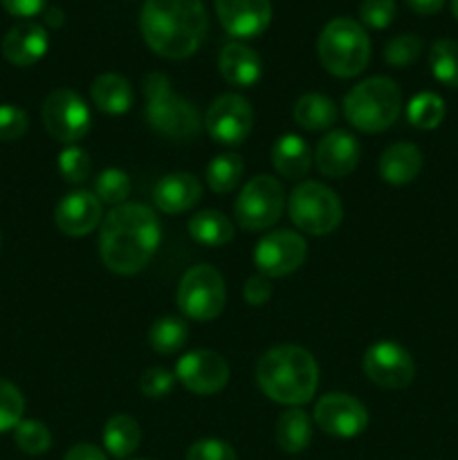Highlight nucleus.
<instances>
[{"instance_id":"nucleus-1","label":"nucleus","mask_w":458,"mask_h":460,"mask_svg":"<svg viewBox=\"0 0 458 460\" xmlns=\"http://www.w3.org/2000/svg\"><path fill=\"white\" fill-rule=\"evenodd\" d=\"M160 238V220L155 211L137 202H124L103 218L99 256L110 272L133 277L153 259Z\"/></svg>"},{"instance_id":"nucleus-2","label":"nucleus","mask_w":458,"mask_h":460,"mask_svg":"<svg viewBox=\"0 0 458 460\" xmlns=\"http://www.w3.org/2000/svg\"><path fill=\"white\" fill-rule=\"evenodd\" d=\"M207 9L202 0H146L139 16V30L148 48L162 58L182 61L205 43Z\"/></svg>"},{"instance_id":"nucleus-3","label":"nucleus","mask_w":458,"mask_h":460,"mask_svg":"<svg viewBox=\"0 0 458 460\" xmlns=\"http://www.w3.org/2000/svg\"><path fill=\"white\" fill-rule=\"evenodd\" d=\"M256 382L274 402L301 407L317 394L319 367L301 346H277L259 359Z\"/></svg>"},{"instance_id":"nucleus-4","label":"nucleus","mask_w":458,"mask_h":460,"mask_svg":"<svg viewBox=\"0 0 458 460\" xmlns=\"http://www.w3.org/2000/svg\"><path fill=\"white\" fill-rule=\"evenodd\" d=\"M142 88L146 99L144 115L155 133L173 142H191L200 135L205 124L196 106L171 90V81L164 72H151L144 76Z\"/></svg>"},{"instance_id":"nucleus-5","label":"nucleus","mask_w":458,"mask_h":460,"mask_svg":"<svg viewBox=\"0 0 458 460\" xmlns=\"http://www.w3.org/2000/svg\"><path fill=\"white\" fill-rule=\"evenodd\" d=\"M317 57L323 70L339 79H353L371 61V39L353 18H332L317 39Z\"/></svg>"},{"instance_id":"nucleus-6","label":"nucleus","mask_w":458,"mask_h":460,"mask_svg":"<svg viewBox=\"0 0 458 460\" xmlns=\"http://www.w3.org/2000/svg\"><path fill=\"white\" fill-rule=\"evenodd\" d=\"M402 93L389 76H371L344 97V115L362 133H382L398 121Z\"/></svg>"},{"instance_id":"nucleus-7","label":"nucleus","mask_w":458,"mask_h":460,"mask_svg":"<svg viewBox=\"0 0 458 460\" xmlns=\"http://www.w3.org/2000/svg\"><path fill=\"white\" fill-rule=\"evenodd\" d=\"M287 214L292 223L305 234L326 236L339 227L344 207L337 193L321 182H301L287 200Z\"/></svg>"},{"instance_id":"nucleus-8","label":"nucleus","mask_w":458,"mask_h":460,"mask_svg":"<svg viewBox=\"0 0 458 460\" xmlns=\"http://www.w3.org/2000/svg\"><path fill=\"white\" fill-rule=\"evenodd\" d=\"M227 290L223 274L211 265H193L184 272L178 286L180 313L193 322H211L225 310Z\"/></svg>"},{"instance_id":"nucleus-9","label":"nucleus","mask_w":458,"mask_h":460,"mask_svg":"<svg viewBox=\"0 0 458 460\" xmlns=\"http://www.w3.org/2000/svg\"><path fill=\"white\" fill-rule=\"evenodd\" d=\"M283 207H286L283 184L272 175H256L238 193L233 216L247 232H263L278 223Z\"/></svg>"},{"instance_id":"nucleus-10","label":"nucleus","mask_w":458,"mask_h":460,"mask_svg":"<svg viewBox=\"0 0 458 460\" xmlns=\"http://www.w3.org/2000/svg\"><path fill=\"white\" fill-rule=\"evenodd\" d=\"M43 124L45 130L58 142L75 146L76 142L90 133V117L88 106L84 99L70 88H58L45 97L43 102Z\"/></svg>"},{"instance_id":"nucleus-11","label":"nucleus","mask_w":458,"mask_h":460,"mask_svg":"<svg viewBox=\"0 0 458 460\" xmlns=\"http://www.w3.org/2000/svg\"><path fill=\"white\" fill-rule=\"evenodd\" d=\"M205 128L211 135V139L223 146H241L247 142L254 126V111L250 102L241 94H220L214 99L205 115Z\"/></svg>"},{"instance_id":"nucleus-12","label":"nucleus","mask_w":458,"mask_h":460,"mask_svg":"<svg viewBox=\"0 0 458 460\" xmlns=\"http://www.w3.org/2000/svg\"><path fill=\"white\" fill-rule=\"evenodd\" d=\"M308 245L299 232L274 229L265 234L254 250V263L259 272L268 279L287 277L304 265Z\"/></svg>"},{"instance_id":"nucleus-13","label":"nucleus","mask_w":458,"mask_h":460,"mask_svg":"<svg viewBox=\"0 0 458 460\" xmlns=\"http://www.w3.org/2000/svg\"><path fill=\"white\" fill-rule=\"evenodd\" d=\"M175 380L196 395H216L227 386L229 364L216 350L198 349L182 355L175 364Z\"/></svg>"},{"instance_id":"nucleus-14","label":"nucleus","mask_w":458,"mask_h":460,"mask_svg":"<svg viewBox=\"0 0 458 460\" xmlns=\"http://www.w3.org/2000/svg\"><path fill=\"white\" fill-rule=\"evenodd\" d=\"M364 373L382 389H404L413 382L416 364L404 346L384 340L364 353Z\"/></svg>"},{"instance_id":"nucleus-15","label":"nucleus","mask_w":458,"mask_h":460,"mask_svg":"<svg viewBox=\"0 0 458 460\" xmlns=\"http://www.w3.org/2000/svg\"><path fill=\"white\" fill-rule=\"evenodd\" d=\"M314 422L335 438H355L368 427V411L357 398L346 394H328L314 404Z\"/></svg>"},{"instance_id":"nucleus-16","label":"nucleus","mask_w":458,"mask_h":460,"mask_svg":"<svg viewBox=\"0 0 458 460\" xmlns=\"http://www.w3.org/2000/svg\"><path fill=\"white\" fill-rule=\"evenodd\" d=\"M220 25L236 39H254L269 27L272 3L269 0H216Z\"/></svg>"},{"instance_id":"nucleus-17","label":"nucleus","mask_w":458,"mask_h":460,"mask_svg":"<svg viewBox=\"0 0 458 460\" xmlns=\"http://www.w3.org/2000/svg\"><path fill=\"white\" fill-rule=\"evenodd\" d=\"M359 155H362V148L355 135H350L348 130H330L321 142L317 144V151H314V164H317L319 173H323L326 178H346L348 173H353L355 166L359 164Z\"/></svg>"},{"instance_id":"nucleus-18","label":"nucleus","mask_w":458,"mask_h":460,"mask_svg":"<svg viewBox=\"0 0 458 460\" xmlns=\"http://www.w3.org/2000/svg\"><path fill=\"white\" fill-rule=\"evenodd\" d=\"M101 202L90 191H72L63 198L54 211V223L66 236H88L101 223Z\"/></svg>"},{"instance_id":"nucleus-19","label":"nucleus","mask_w":458,"mask_h":460,"mask_svg":"<svg viewBox=\"0 0 458 460\" xmlns=\"http://www.w3.org/2000/svg\"><path fill=\"white\" fill-rule=\"evenodd\" d=\"M49 48L48 30L39 22H18L4 34L3 54L9 63L18 67H27L39 63Z\"/></svg>"},{"instance_id":"nucleus-20","label":"nucleus","mask_w":458,"mask_h":460,"mask_svg":"<svg viewBox=\"0 0 458 460\" xmlns=\"http://www.w3.org/2000/svg\"><path fill=\"white\" fill-rule=\"evenodd\" d=\"M202 198V184L191 173H169L153 189V202L164 214H184Z\"/></svg>"},{"instance_id":"nucleus-21","label":"nucleus","mask_w":458,"mask_h":460,"mask_svg":"<svg viewBox=\"0 0 458 460\" xmlns=\"http://www.w3.org/2000/svg\"><path fill=\"white\" fill-rule=\"evenodd\" d=\"M218 67L223 79L233 88H250L263 75V63L260 57L250 48V45L233 40L220 49Z\"/></svg>"},{"instance_id":"nucleus-22","label":"nucleus","mask_w":458,"mask_h":460,"mask_svg":"<svg viewBox=\"0 0 458 460\" xmlns=\"http://www.w3.org/2000/svg\"><path fill=\"white\" fill-rule=\"evenodd\" d=\"M422 171V151L416 144H391L380 157V175L386 184L402 187L413 182Z\"/></svg>"},{"instance_id":"nucleus-23","label":"nucleus","mask_w":458,"mask_h":460,"mask_svg":"<svg viewBox=\"0 0 458 460\" xmlns=\"http://www.w3.org/2000/svg\"><path fill=\"white\" fill-rule=\"evenodd\" d=\"M272 164L286 180H301L313 166V153L304 137L295 133L281 135L272 146Z\"/></svg>"},{"instance_id":"nucleus-24","label":"nucleus","mask_w":458,"mask_h":460,"mask_svg":"<svg viewBox=\"0 0 458 460\" xmlns=\"http://www.w3.org/2000/svg\"><path fill=\"white\" fill-rule=\"evenodd\" d=\"M90 97L92 103L106 115H124L130 111L135 102L133 88H130L128 79L115 72H106L99 75L90 85Z\"/></svg>"},{"instance_id":"nucleus-25","label":"nucleus","mask_w":458,"mask_h":460,"mask_svg":"<svg viewBox=\"0 0 458 460\" xmlns=\"http://www.w3.org/2000/svg\"><path fill=\"white\" fill-rule=\"evenodd\" d=\"M103 447L110 454L112 458H128L130 454H135V449L142 443V429H139V422L135 418L126 416V413H117L103 427Z\"/></svg>"},{"instance_id":"nucleus-26","label":"nucleus","mask_w":458,"mask_h":460,"mask_svg":"<svg viewBox=\"0 0 458 460\" xmlns=\"http://www.w3.org/2000/svg\"><path fill=\"white\" fill-rule=\"evenodd\" d=\"M337 103L326 94L308 93L295 103V121L301 128L317 133V130H328L337 121Z\"/></svg>"},{"instance_id":"nucleus-27","label":"nucleus","mask_w":458,"mask_h":460,"mask_svg":"<svg viewBox=\"0 0 458 460\" xmlns=\"http://www.w3.org/2000/svg\"><path fill=\"white\" fill-rule=\"evenodd\" d=\"M313 440V420L299 407H290L278 416L277 445L287 454H301Z\"/></svg>"},{"instance_id":"nucleus-28","label":"nucleus","mask_w":458,"mask_h":460,"mask_svg":"<svg viewBox=\"0 0 458 460\" xmlns=\"http://www.w3.org/2000/svg\"><path fill=\"white\" fill-rule=\"evenodd\" d=\"M189 234H191L193 241H198L200 245L220 247L227 245L233 238V225L223 211L205 209L189 220Z\"/></svg>"},{"instance_id":"nucleus-29","label":"nucleus","mask_w":458,"mask_h":460,"mask_svg":"<svg viewBox=\"0 0 458 460\" xmlns=\"http://www.w3.org/2000/svg\"><path fill=\"white\" fill-rule=\"evenodd\" d=\"M189 337V326L182 317H173V314H166L160 317L148 331V344L155 353L160 355H173L187 344Z\"/></svg>"},{"instance_id":"nucleus-30","label":"nucleus","mask_w":458,"mask_h":460,"mask_svg":"<svg viewBox=\"0 0 458 460\" xmlns=\"http://www.w3.org/2000/svg\"><path fill=\"white\" fill-rule=\"evenodd\" d=\"M245 162L238 153H220L207 164V184L216 193H229L241 184Z\"/></svg>"},{"instance_id":"nucleus-31","label":"nucleus","mask_w":458,"mask_h":460,"mask_svg":"<svg viewBox=\"0 0 458 460\" xmlns=\"http://www.w3.org/2000/svg\"><path fill=\"white\" fill-rule=\"evenodd\" d=\"M429 67L436 81L458 90V43L452 39H438L429 48Z\"/></svg>"},{"instance_id":"nucleus-32","label":"nucleus","mask_w":458,"mask_h":460,"mask_svg":"<svg viewBox=\"0 0 458 460\" xmlns=\"http://www.w3.org/2000/svg\"><path fill=\"white\" fill-rule=\"evenodd\" d=\"M445 112H447V108H445V102L440 94L420 93L409 102L407 119L418 130H434L443 124Z\"/></svg>"},{"instance_id":"nucleus-33","label":"nucleus","mask_w":458,"mask_h":460,"mask_svg":"<svg viewBox=\"0 0 458 460\" xmlns=\"http://www.w3.org/2000/svg\"><path fill=\"white\" fill-rule=\"evenodd\" d=\"M94 196L103 205L119 207L130 196V178L121 169H106L94 182Z\"/></svg>"},{"instance_id":"nucleus-34","label":"nucleus","mask_w":458,"mask_h":460,"mask_svg":"<svg viewBox=\"0 0 458 460\" xmlns=\"http://www.w3.org/2000/svg\"><path fill=\"white\" fill-rule=\"evenodd\" d=\"M13 440L18 449L30 456H40L52 447V434L40 420H21L13 429Z\"/></svg>"},{"instance_id":"nucleus-35","label":"nucleus","mask_w":458,"mask_h":460,"mask_svg":"<svg viewBox=\"0 0 458 460\" xmlns=\"http://www.w3.org/2000/svg\"><path fill=\"white\" fill-rule=\"evenodd\" d=\"M425 43L416 34H400L391 39L384 48V61L393 67H407L420 58Z\"/></svg>"},{"instance_id":"nucleus-36","label":"nucleus","mask_w":458,"mask_h":460,"mask_svg":"<svg viewBox=\"0 0 458 460\" xmlns=\"http://www.w3.org/2000/svg\"><path fill=\"white\" fill-rule=\"evenodd\" d=\"M22 411H25V400L18 386L0 377V434L16 429L18 422L22 420Z\"/></svg>"},{"instance_id":"nucleus-37","label":"nucleus","mask_w":458,"mask_h":460,"mask_svg":"<svg viewBox=\"0 0 458 460\" xmlns=\"http://www.w3.org/2000/svg\"><path fill=\"white\" fill-rule=\"evenodd\" d=\"M58 171H61L63 180L70 184H84L90 178V155L75 146H67L66 151H61L58 155Z\"/></svg>"},{"instance_id":"nucleus-38","label":"nucleus","mask_w":458,"mask_h":460,"mask_svg":"<svg viewBox=\"0 0 458 460\" xmlns=\"http://www.w3.org/2000/svg\"><path fill=\"white\" fill-rule=\"evenodd\" d=\"M395 18L393 0H362L359 21L371 30H386Z\"/></svg>"},{"instance_id":"nucleus-39","label":"nucleus","mask_w":458,"mask_h":460,"mask_svg":"<svg viewBox=\"0 0 458 460\" xmlns=\"http://www.w3.org/2000/svg\"><path fill=\"white\" fill-rule=\"evenodd\" d=\"M27 126H30V119L25 111L13 103L0 106V142H16L27 133Z\"/></svg>"},{"instance_id":"nucleus-40","label":"nucleus","mask_w":458,"mask_h":460,"mask_svg":"<svg viewBox=\"0 0 458 460\" xmlns=\"http://www.w3.org/2000/svg\"><path fill=\"white\" fill-rule=\"evenodd\" d=\"M175 385V373H171L169 368L153 367L148 371H144V376L139 377V391H142L146 398H164L171 394Z\"/></svg>"},{"instance_id":"nucleus-41","label":"nucleus","mask_w":458,"mask_h":460,"mask_svg":"<svg viewBox=\"0 0 458 460\" xmlns=\"http://www.w3.org/2000/svg\"><path fill=\"white\" fill-rule=\"evenodd\" d=\"M187 460H236V452L225 440L205 438L189 447Z\"/></svg>"},{"instance_id":"nucleus-42","label":"nucleus","mask_w":458,"mask_h":460,"mask_svg":"<svg viewBox=\"0 0 458 460\" xmlns=\"http://www.w3.org/2000/svg\"><path fill=\"white\" fill-rule=\"evenodd\" d=\"M242 296H245V301L250 305L260 308V305H265L272 299V283H269V279L263 277V274H254V277L247 279L245 286H242Z\"/></svg>"},{"instance_id":"nucleus-43","label":"nucleus","mask_w":458,"mask_h":460,"mask_svg":"<svg viewBox=\"0 0 458 460\" xmlns=\"http://www.w3.org/2000/svg\"><path fill=\"white\" fill-rule=\"evenodd\" d=\"M4 7V12H9L12 16L18 18H31L36 13L45 12V4L48 0H0Z\"/></svg>"},{"instance_id":"nucleus-44","label":"nucleus","mask_w":458,"mask_h":460,"mask_svg":"<svg viewBox=\"0 0 458 460\" xmlns=\"http://www.w3.org/2000/svg\"><path fill=\"white\" fill-rule=\"evenodd\" d=\"M63 460H108L106 454H103L101 447L90 443H79L72 449H67V454Z\"/></svg>"},{"instance_id":"nucleus-45","label":"nucleus","mask_w":458,"mask_h":460,"mask_svg":"<svg viewBox=\"0 0 458 460\" xmlns=\"http://www.w3.org/2000/svg\"><path fill=\"white\" fill-rule=\"evenodd\" d=\"M409 7L416 13H422V16H431V13H438L443 9L445 0H404Z\"/></svg>"},{"instance_id":"nucleus-46","label":"nucleus","mask_w":458,"mask_h":460,"mask_svg":"<svg viewBox=\"0 0 458 460\" xmlns=\"http://www.w3.org/2000/svg\"><path fill=\"white\" fill-rule=\"evenodd\" d=\"M66 22V13L61 12L58 7H49L45 9V25L49 27H61Z\"/></svg>"},{"instance_id":"nucleus-47","label":"nucleus","mask_w":458,"mask_h":460,"mask_svg":"<svg viewBox=\"0 0 458 460\" xmlns=\"http://www.w3.org/2000/svg\"><path fill=\"white\" fill-rule=\"evenodd\" d=\"M452 12H454V16L458 18V0H452Z\"/></svg>"},{"instance_id":"nucleus-48","label":"nucleus","mask_w":458,"mask_h":460,"mask_svg":"<svg viewBox=\"0 0 458 460\" xmlns=\"http://www.w3.org/2000/svg\"><path fill=\"white\" fill-rule=\"evenodd\" d=\"M0 243H3V236H0Z\"/></svg>"},{"instance_id":"nucleus-49","label":"nucleus","mask_w":458,"mask_h":460,"mask_svg":"<svg viewBox=\"0 0 458 460\" xmlns=\"http://www.w3.org/2000/svg\"><path fill=\"white\" fill-rule=\"evenodd\" d=\"M139 460H142V458H139Z\"/></svg>"}]
</instances>
